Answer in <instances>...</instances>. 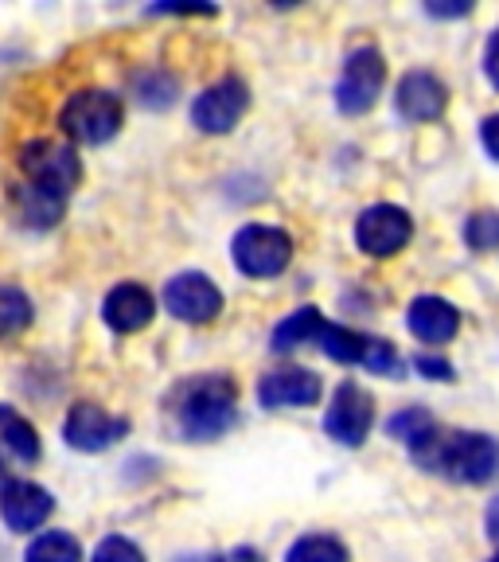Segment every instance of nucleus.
Returning a JSON list of instances; mask_svg holds the SVG:
<instances>
[{"label": "nucleus", "instance_id": "obj_1", "mask_svg": "<svg viewBox=\"0 0 499 562\" xmlns=\"http://www.w3.org/2000/svg\"><path fill=\"white\" fill-rule=\"evenodd\" d=\"M413 465L426 473H438L445 481L461 484H491L499 481V441L488 434L465 430H426L418 441H410Z\"/></svg>", "mask_w": 499, "mask_h": 562}, {"label": "nucleus", "instance_id": "obj_2", "mask_svg": "<svg viewBox=\"0 0 499 562\" xmlns=\"http://www.w3.org/2000/svg\"><path fill=\"white\" fill-rule=\"evenodd\" d=\"M172 422L188 441L223 438L238 422V386L227 375L188 379L172 403Z\"/></svg>", "mask_w": 499, "mask_h": 562}, {"label": "nucleus", "instance_id": "obj_3", "mask_svg": "<svg viewBox=\"0 0 499 562\" xmlns=\"http://www.w3.org/2000/svg\"><path fill=\"white\" fill-rule=\"evenodd\" d=\"M125 122V102L110 90H79L63 102L59 125L79 145H105L114 140Z\"/></svg>", "mask_w": 499, "mask_h": 562}, {"label": "nucleus", "instance_id": "obj_4", "mask_svg": "<svg viewBox=\"0 0 499 562\" xmlns=\"http://www.w3.org/2000/svg\"><path fill=\"white\" fill-rule=\"evenodd\" d=\"M20 168H24L27 184L44 188V192H52V195H63V200H67L82 180L79 153L55 137L24 140V145H20Z\"/></svg>", "mask_w": 499, "mask_h": 562}, {"label": "nucleus", "instance_id": "obj_5", "mask_svg": "<svg viewBox=\"0 0 499 562\" xmlns=\"http://www.w3.org/2000/svg\"><path fill=\"white\" fill-rule=\"evenodd\" d=\"M230 262L246 278H277L293 262V238L281 227L246 223L230 238Z\"/></svg>", "mask_w": 499, "mask_h": 562}, {"label": "nucleus", "instance_id": "obj_6", "mask_svg": "<svg viewBox=\"0 0 499 562\" xmlns=\"http://www.w3.org/2000/svg\"><path fill=\"white\" fill-rule=\"evenodd\" d=\"M383 82H386V63L375 47H355L343 63V75L336 82V105H340V114L348 117H360L367 114L371 105L378 102L383 94Z\"/></svg>", "mask_w": 499, "mask_h": 562}, {"label": "nucleus", "instance_id": "obj_7", "mask_svg": "<svg viewBox=\"0 0 499 562\" xmlns=\"http://www.w3.org/2000/svg\"><path fill=\"white\" fill-rule=\"evenodd\" d=\"M250 110V87H246L238 75H227V79L211 82L200 98L192 102V125L200 133H230L242 114Z\"/></svg>", "mask_w": 499, "mask_h": 562}, {"label": "nucleus", "instance_id": "obj_8", "mask_svg": "<svg viewBox=\"0 0 499 562\" xmlns=\"http://www.w3.org/2000/svg\"><path fill=\"white\" fill-rule=\"evenodd\" d=\"M125 434H129V418H117L94 403H75L63 422V441L79 453H102V449L117 446Z\"/></svg>", "mask_w": 499, "mask_h": 562}, {"label": "nucleus", "instance_id": "obj_9", "mask_svg": "<svg viewBox=\"0 0 499 562\" xmlns=\"http://www.w3.org/2000/svg\"><path fill=\"white\" fill-rule=\"evenodd\" d=\"M165 308L175 316V321H188V325H207L223 313V290L207 273L188 270L175 273L165 285Z\"/></svg>", "mask_w": 499, "mask_h": 562}, {"label": "nucleus", "instance_id": "obj_10", "mask_svg": "<svg viewBox=\"0 0 499 562\" xmlns=\"http://www.w3.org/2000/svg\"><path fill=\"white\" fill-rule=\"evenodd\" d=\"M371 422H375V398H371L360 383H351V379L336 386L332 406H328V414H325L328 438L355 449L367 441Z\"/></svg>", "mask_w": 499, "mask_h": 562}, {"label": "nucleus", "instance_id": "obj_11", "mask_svg": "<svg viewBox=\"0 0 499 562\" xmlns=\"http://www.w3.org/2000/svg\"><path fill=\"white\" fill-rule=\"evenodd\" d=\"M413 235V220L395 203H375L355 220V243L363 255L371 258H390L398 255Z\"/></svg>", "mask_w": 499, "mask_h": 562}, {"label": "nucleus", "instance_id": "obj_12", "mask_svg": "<svg viewBox=\"0 0 499 562\" xmlns=\"http://www.w3.org/2000/svg\"><path fill=\"white\" fill-rule=\"evenodd\" d=\"M52 512H55V496L44 484L16 481V476H9V481L0 484V519L16 536H27L35 527H44Z\"/></svg>", "mask_w": 499, "mask_h": 562}, {"label": "nucleus", "instance_id": "obj_13", "mask_svg": "<svg viewBox=\"0 0 499 562\" xmlns=\"http://www.w3.org/2000/svg\"><path fill=\"white\" fill-rule=\"evenodd\" d=\"M320 395H325V383L308 368L265 371L262 383H258V403H262L265 411H281V406H316Z\"/></svg>", "mask_w": 499, "mask_h": 562}, {"label": "nucleus", "instance_id": "obj_14", "mask_svg": "<svg viewBox=\"0 0 499 562\" xmlns=\"http://www.w3.org/2000/svg\"><path fill=\"white\" fill-rule=\"evenodd\" d=\"M152 316H157V297L145 285H137V281H122L102 301V321L122 336L149 328Z\"/></svg>", "mask_w": 499, "mask_h": 562}, {"label": "nucleus", "instance_id": "obj_15", "mask_svg": "<svg viewBox=\"0 0 499 562\" xmlns=\"http://www.w3.org/2000/svg\"><path fill=\"white\" fill-rule=\"evenodd\" d=\"M395 102H398V114H402L406 122H433V117L445 114L449 90L438 75H430V70H410V75L398 82Z\"/></svg>", "mask_w": 499, "mask_h": 562}, {"label": "nucleus", "instance_id": "obj_16", "mask_svg": "<svg viewBox=\"0 0 499 562\" xmlns=\"http://www.w3.org/2000/svg\"><path fill=\"white\" fill-rule=\"evenodd\" d=\"M406 325L421 344H449L461 328V313L445 297H413Z\"/></svg>", "mask_w": 499, "mask_h": 562}, {"label": "nucleus", "instance_id": "obj_17", "mask_svg": "<svg viewBox=\"0 0 499 562\" xmlns=\"http://www.w3.org/2000/svg\"><path fill=\"white\" fill-rule=\"evenodd\" d=\"M39 434L27 418L12 414L4 426H0V473H12V461L16 465H35L39 461Z\"/></svg>", "mask_w": 499, "mask_h": 562}, {"label": "nucleus", "instance_id": "obj_18", "mask_svg": "<svg viewBox=\"0 0 499 562\" xmlns=\"http://www.w3.org/2000/svg\"><path fill=\"white\" fill-rule=\"evenodd\" d=\"M12 203H16V215L27 223V227H55V223L63 220V207H67V200L63 195H52L44 192V188H35V184H20L12 188Z\"/></svg>", "mask_w": 499, "mask_h": 562}, {"label": "nucleus", "instance_id": "obj_19", "mask_svg": "<svg viewBox=\"0 0 499 562\" xmlns=\"http://www.w3.org/2000/svg\"><path fill=\"white\" fill-rule=\"evenodd\" d=\"M325 325L328 321L320 316V308L305 305V308H297V313H290L277 328H273L270 348L273 351H293V348H300V344H313V340H320Z\"/></svg>", "mask_w": 499, "mask_h": 562}, {"label": "nucleus", "instance_id": "obj_20", "mask_svg": "<svg viewBox=\"0 0 499 562\" xmlns=\"http://www.w3.org/2000/svg\"><path fill=\"white\" fill-rule=\"evenodd\" d=\"M316 344H320L328 360H336V363H363L367 360L371 336L355 333V328H343V325H325V333H320Z\"/></svg>", "mask_w": 499, "mask_h": 562}, {"label": "nucleus", "instance_id": "obj_21", "mask_svg": "<svg viewBox=\"0 0 499 562\" xmlns=\"http://www.w3.org/2000/svg\"><path fill=\"white\" fill-rule=\"evenodd\" d=\"M24 562H82V543L70 531H39L27 543Z\"/></svg>", "mask_w": 499, "mask_h": 562}, {"label": "nucleus", "instance_id": "obj_22", "mask_svg": "<svg viewBox=\"0 0 499 562\" xmlns=\"http://www.w3.org/2000/svg\"><path fill=\"white\" fill-rule=\"evenodd\" d=\"M133 94H137V102L145 105V110H168V105L175 102V94H180V82H175L168 70L152 67V70L133 75Z\"/></svg>", "mask_w": 499, "mask_h": 562}, {"label": "nucleus", "instance_id": "obj_23", "mask_svg": "<svg viewBox=\"0 0 499 562\" xmlns=\"http://www.w3.org/2000/svg\"><path fill=\"white\" fill-rule=\"evenodd\" d=\"M32 297L16 285H0V340L9 336H20L27 325H32Z\"/></svg>", "mask_w": 499, "mask_h": 562}, {"label": "nucleus", "instance_id": "obj_24", "mask_svg": "<svg viewBox=\"0 0 499 562\" xmlns=\"http://www.w3.org/2000/svg\"><path fill=\"white\" fill-rule=\"evenodd\" d=\"M285 562H348V547L336 536H300L285 551Z\"/></svg>", "mask_w": 499, "mask_h": 562}, {"label": "nucleus", "instance_id": "obj_25", "mask_svg": "<svg viewBox=\"0 0 499 562\" xmlns=\"http://www.w3.org/2000/svg\"><path fill=\"white\" fill-rule=\"evenodd\" d=\"M433 426H438V422H433L430 414L421 411V406H410V411H398L395 418L386 422V434H390V438H398V441H406V446H410V441H418L421 434H426V430H433Z\"/></svg>", "mask_w": 499, "mask_h": 562}, {"label": "nucleus", "instance_id": "obj_26", "mask_svg": "<svg viewBox=\"0 0 499 562\" xmlns=\"http://www.w3.org/2000/svg\"><path fill=\"white\" fill-rule=\"evenodd\" d=\"M465 238L473 250H496L499 246V215L496 211H476L465 227Z\"/></svg>", "mask_w": 499, "mask_h": 562}, {"label": "nucleus", "instance_id": "obj_27", "mask_svg": "<svg viewBox=\"0 0 499 562\" xmlns=\"http://www.w3.org/2000/svg\"><path fill=\"white\" fill-rule=\"evenodd\" d=\"M90 562H145V551L125 536H105L102 543L94 547V559Z\"/></svg>", "mask_w": 499, "mask_h": 562}, {"label": "nucleus", "instance_id": "obj_28", "mask_svg": "<svg viewBox=\"0 0 499 562\" xmlns=\"http://www.w3.org/2000/svg\"><path fill=\"white\" fill-rule=\"evenodd\" d=\"M363 368H371L375 375H402V360H398L395 344L375 340V336H371V348H367V360H363Z\"/></svg>", "mask_w": 499, "mask_h": 562}, {"label": "nucleus", "instance_id": "obj_29", "mask_svg": "<svg viewBox=\"0 0 499 562\" xmlns=\"http://www.w3.org/2000/svg\"><path fill=\"white\" fill-rule=\"evenodd\" d=\"M211 4H152L149 16H215Z\"/></svg>", "mask_w": 499, "mask_h": 562}, {"label": "nucleus", "instance_id": "obj_30", "mask_svg": "<svg viewBox=\"0 0 499 562\" xmlns=\"http://www.w3.org/2000/svg\"><path fill=\"white\" fill-rule=\"evenodd\" d=\"M413 368H418L426 379H438V383H445V379H453V363L441 360V356H418V360H413Z\"/></svg>", "mask_w": 499, "mask_h": 562}, {"label": "nucleus", "instance_id": "obj_31", "mask_svg": "<svg viewBox=\"0 0 499 562\" xmlns=\"http://www.w3.org/2000/svg\"><path fill=\"white\" fill-rule=\"evenodd\" d=\"M480 140H484V149H488V157L499 160V114H491L488 122L480 125Z\"/></svg>", "mask_w": 499, "mask_h": 562}, {"label": "nucleus", "instance_id": "obj_32", "mask_svg": "<svg viewBox=\"0 0 499 562\" xmlns=\"http://www.w3.org/2000/svg\"><path fill=\"white\" fill-rule=\"evenodd\" d=\"M484 70H488L491 87L499 90V32H491V40H488V52H484Z\"/></svg>", "mask_w": 499, "mask_h": 562}, {"label": "nucleus", "instance_id": "obj_33", "mask_svg": "<svg viewBox=\"0 0 499 562\" xmlns=\"http://www.w3.org/2000/svg\"><path fill=\"white\" fill-rule=\"evenodd\" d=\"M426 12L430 16H468L473 4H426Z\"/></svg>", "mask_w": 499, "mask_h": 562}, {"label": "nucleus", "instance_id": "obj_34", "mask_svg": "<svg viewBox=\"0 0 499 562\" xmlns=\"http://www.w3.org/2000/svg\"><path fill=\"white\" fill-rule=\"evenodd\" d=\"M484 524H488V536H491V543L499 547V496L488 504V516H484Z\"/></svg>", "mask_w": 499, "mask_h": 562}, {"label": "nucleus", "instance_id": "obj_35", "mask_svg": "<svg viewBox=\"0 0 499 562\" xmlns=\"http://www.w3.org/2000/svg\"><path fill=\"white\" fill-rule=\"evenodd\" d=\"M12 414H16V411H12V406H0V426H4V422H9Z\"/></svg>", "mask_w": 499, "mask_h": 562}, {"label": "nucleus", "instance_id": "obj_36", "mask_svg": "<svg viewBox=\"0 0 499 562\" xmlns=\"http://www.w3.org/2000/svg\"><path fill=\"white\" fill-rule=\"evenodd\" d=\"M488 562H499V554H496V559H488Z\"/></svg>", "mask_w": 499, "mask_h": 562}]
</instances>
